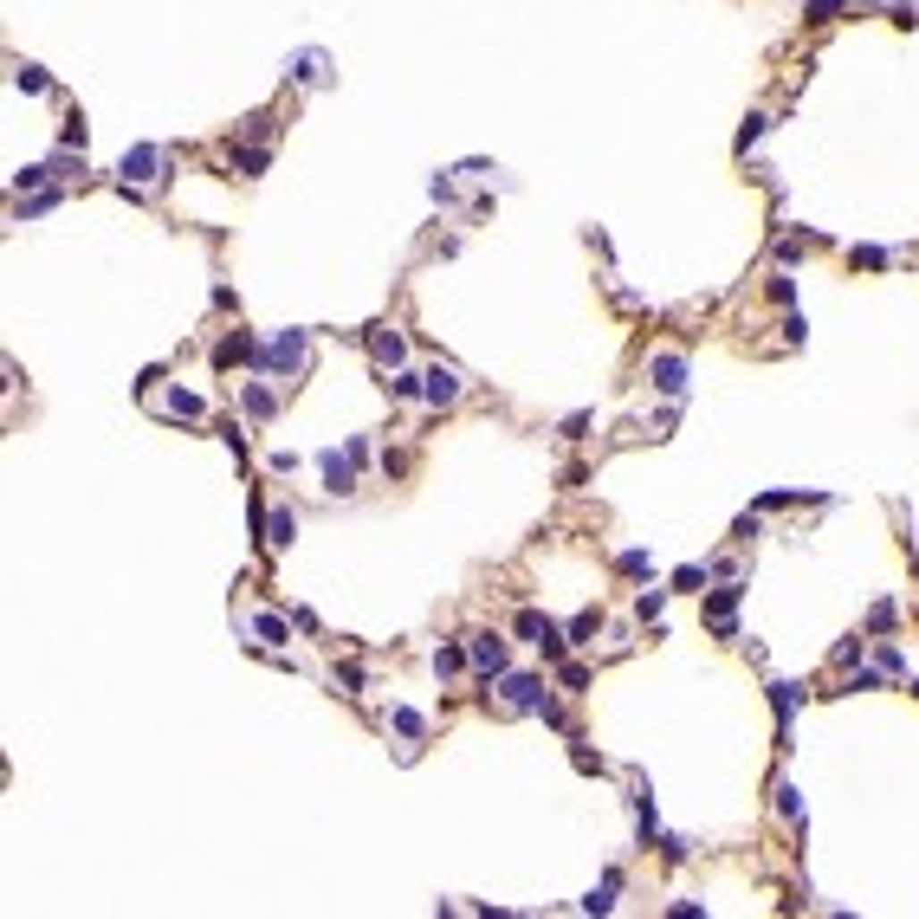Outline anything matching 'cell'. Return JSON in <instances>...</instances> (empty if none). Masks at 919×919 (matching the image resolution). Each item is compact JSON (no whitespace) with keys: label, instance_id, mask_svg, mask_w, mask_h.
Segmentation results:
<instances>
[{"label":"cell","instance_id":"obj_2","mask_svg":"<svg viewBox=\"0 0 919 919\" xmlns=\"http://www.w3.org/2000/svg\"><path fill=\"white\" fill-rule=\"evenodd\" d=\"M427 395H434V401H453V375L434 369V375H427Z\"/></svg>","mask_w":919,"mask_h":919},{"label":"cell","instance_id":"obj_1","mask_svg":"<svg viewBox=\"0 0 919 919\" xmlns=\"http://www.w3.org/2000/svg\"><path fill=\"white\" fill-rule=\"evenodd\" d=\"M473 661H479V667H499V661H505V647H499V641H493V635H485V641H479V647H473Z\"/></svg>","mask_w":919,"mask_h":919}]
</instances>
